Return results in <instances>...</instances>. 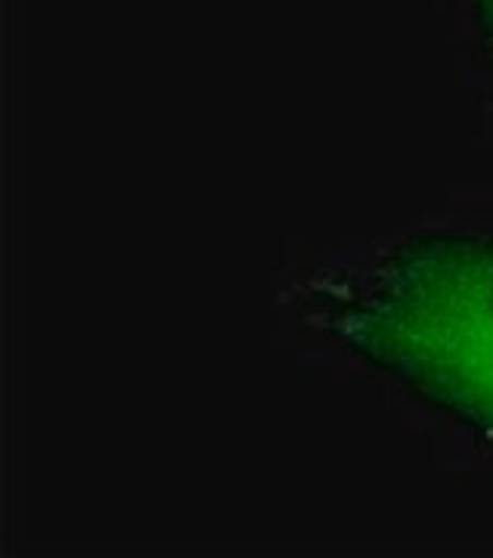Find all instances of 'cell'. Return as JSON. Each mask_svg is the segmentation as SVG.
Returning <instances> with one entry per match:
<instances>
[{
	"label": "cell",
	"instance_id": "cell-2",
	"mask_svg": "<svg viewBox=\"0 0 493 558\" xmlns=\"http://www.w3.org/2000/svg\"><path fill=\"white\" fill-rule=\"evenodd\" d=\"M472 7L474 28H478V40H481V50L488 57V65L493 72V0H469Z\"/></svg>",
	"mask_w": 493,
	"mask_h": 558
},
{
	"label": "cell",
	"instance_id": "cell-1",
	"mask_svg": "<svg viewBox=\"0 0 493 558\" xmlns=\"http://www.w3.org/2000/svg\"><path fill=\"white\" fill-rule=\"evenodd\" d=\"M323 319L345 351L493 450V233L404 240L326 299Z\"/></svg>",
	"mask_w": 493,
	"mask_h": 558
}]
</instances>
